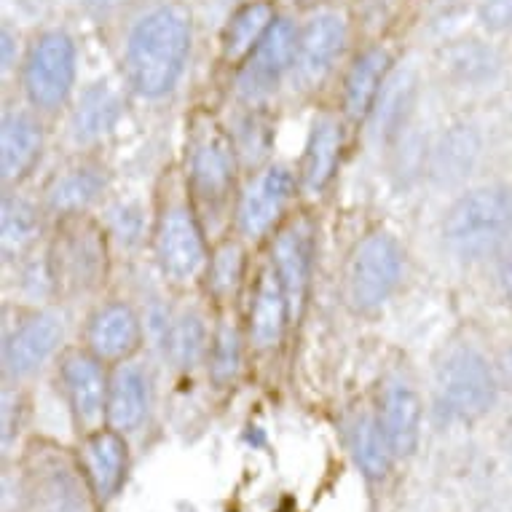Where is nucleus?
I'll return each mask as SVG.
<instances>
[{
  "label": "nucleus",
  "instance_id": "nucleus-1",
  "mask_svg": "<svg viewBox=\"0 0 512 512\" xmlns=\"http://www.w3.org/2000/svg\"><path fill=\"white\" fill-rule=\"evenodd\" d=\"M194 22L180 3H164L145 14L129 33L124 68L129 86L145 100H159L177 86L191 54Z\"/></svg>",
  "mask_w": 512,
  "mask_h": 512
},
{
  "label": "nucleus",
  "instance_id": "nucleus-2",
  "mask_svg": "<svg viewBox=\"0 0 512 512\" xmlns=\"http://www.w3.org/2000/svg\"><path fill=\"white\" fill-rule=\"evenodd\" d=\"M512 236V196L504 188L464 194L443 220V239L464 261L496 255Z\"/></svg>",
  "mask_w": 512,
  "mask_h": 512
},
{
  "label": "nucleus",
  "instance_id": "nucleus-3",
  "mask_svg": "<svg viewBox=\"0 0 512 512\" xmlns=\"http://www.w3.org/2000/svg\"><path fill=\"white\" fill-rule=\"evenodd\" d=\"M76 84V43L65 30H46L27 49L22 86L35 110L51 113L68 102Z\"/></svg>",
  "mask_w": 512,
  "mask_h": 512
},
{
  "label": "nucleus",
  "instance_id": "nucleus-4",
  "mask_svg": "<svg viewBox=\"0 0 512 512\" xmlns=\"http://www.w3.org/2000/svg\"><path fill=\"white\" fill-rule=\"evenodd\" d=\"M234 137L212 116H196L188 137V183L199 202L218 207L234 188L236 175Z\"/></svg>",
  "mask_w": 512,
  "mask_h": 512
},
{
  "label": "nucleus",
  "instance_id": "nucleus-5",
  "mask_svg": "<svg viewBox=\"0 0 512 512\" xmlns=\"http://www.w3.org/2000/svg\"><path fill=\"white\" fill-rule=\"evenodd\" d=\"M403 274V250L395 236L376 231L368 234L349 258L346 269V290L357 311H376L389 295L395 293Z\"/></svg>",
  "mask_w": 512,
  "mask_h": 512
},
{
  "label": "nucleus",
  "instance_id": "nucleus-6",
  "mask_svg": "<svg viewBox=\"0 0 512 512\" xmlns=\"http://www.w3.org/2000/svg\"><path fill=\"white\" fill-rule=\"evenodd\" d=\"M153 247L164 277L188 282L207 269V244L196 212L185 199H169L161 207L153 231Z\"/></svg>",
  "mask_w": 512,
  "mask_h": 512
},
{
  "label": "nucleus",
  "instance_id": "nucleus-7",
  "mask_svg": "<svg viewBox=\"0 0 512 512\" xmlns=\"http://www.w3.org/2000/svg\"><path fill=\"white\" fill-rule=\"evenodd\" d=\"M437 395L448 416L475 421L491 411L496 400V378L480 352L462 346L445 357L437 370Z\"/></svg>",
  "mask_w": 512,
  "mask_h": 512
},
{
  "label": "nucleus",
  "instance_id": "nucleus-8",
  "mask_svg": "<svg viewBox=\"0 0 512 512\" xmlns=\"http://www.w3.org/2000/svg\"><path fill=\"white\" fill-rule=\"evenodd\" d=\"M49 266L57 290L86 293L105 282V239L100 228L89 220H81V215L65 218Z\"/></svg>",
  "mask_w": 512,
  "mask_h": 512
},
{
  "label": "nucleus",
  "instance_id": "nucleus-9",
  "mask_svg": "<svg viewBox=\"0 0 512 512\" xmlns=\"http://www.w3.org/2000/svg\"><path fill=\"white\" fill-rule=\"evenodd\" d=\"M298 51V30L290 19H277L269 35L258 43V49L239 65L236 92L244 102L266 100L282 78L293 70Z\"/></svg>",
  "mask_w": 512,
  "mask_h": 512
},
{
  "label": "nucleus",
  "instance_id": "nucleus-10",
  "mask_svg": "<svg viewBox=\"0 0 512 512\" xmlns=\"http://www.w3.org/2000/svg\"><path fill=\"white\" fill-rule=\"evenodd\" d=\"M59 378L78 424L84 427L97 424L102 413L108 411L110 389V378L102 370V360H97L92 352L70 349L59 362Z\"/></svg>",
  "mask_w": 512,
  "mask_h": 512
},
{
  "label": "nucleus",
  "instance_id": "nucleus-11",
  "mask_svg": "<svg viewBox=\"0 0 512 512\" xmlns=\"http://www.w3.org/2000/svg\"><path fill=\"white\" fill-rule=\"evenodd\" d=\"M274 269L290 303V319L298 322L306 311L311 290V269H314V239L306 223H290L279 231L274 242Z\"/></svg>",
  "mask_w": 512,
  "mask_h": 512
},
{
  "label": "nucleus",
  "instance_id": "nucleus-12",
  "mask_svg": "<svg viewBox=\"0 0 512 512\" xmlns=\"http://www.w3.org/2000/svg\"><path fill=\"white\" fill-rule=\"evenodd\" d=\"M346 46V25L338 14H319L298 33L293 73L303 86H317L330 76V70Z\"/></svg>",
  "mask_w": 512,
  "mask_h": 512
},
{
  "label": "nucleus",
  "instance_id": "nucleus-13",
  "mask_svg": "<svg viewBox=\"0 0 512 512\" xmlns=\"http://www.w3.org/2000/svg\"><path fill=\"white\" fill-rule=\"evenodd\" d=\"M62 341V325L51 314H33L11 330L3 344V370L9 378H27L46 365Z\"/></svg>",
  "mask_w": 512,
  "mask_h": 512
},
{
  "label": "nucleus",
  "instance_id": "nucleus-14",
  "mask_svg": "<svg viewBox=\"0 0 512 512\" xmlns=\"http://www.w3.org/2000/svg\"><path fill=\"white\" fill-rule=\"evenodd\" d=\"M295 194V175L285 164H271L255 177L239 204V228L244 236L266 234L285 212Z\"/></svg>",
  "mask_w": 512,
  "mask_h": 512
},
{
  "label": "nucleus",
  "instance_id": "nucleus-15",
  "mask_svg": "<svg viewBox=\"0 0 512 512\" xmlns=\"http://www.w3.org/2000/svg\"><path fill=\"white\" fill-rule=\"evenodd\" d=\"M143 325L129 303H105L94 311L86 328V346L102 362H126L140 349Z\"/></svg>",
  "mask_w": 512,
  "mask_h": 512
},
{
  "label": "nucleus",
  "instance_id": "nucleus-16",
  "mask_svg": "<svg viewBox=\"0 0 512 512\" xmlns=\"http://www.w3.org/2000/svg\"><path fill=\"white\" fill-rule=\"evenodd\" d=\"M43 151V129L38 118L27 110H9L3 116V132H0V167H3V183H22L33 167L38 164Z\"/></svg>",
  "mask_w": 512,
  "mask_h": 512
},
{
  "label": "nucleus",
  "instance_id": "nucleus-17",
  "mask_svg": "<svg viewBox=\"0 0 512 512\" xmlns=\"http://www.w3.org/2000/svg\"><path fill=\"white\" fill-rule=\"evenodd\" d=\"M250 338L258 349H274L282 341L290 319V303L274 263L261 271L250 303Z\"/></svg>",
  "mask_w": 512,
  "mask_h": 512
},
{
  "label": "nucleus",
  "instance_id": "nucleus-18",
  "mask_svg": "<svg viewBox=\"0 0 512 512\" xmlns=\"http://www.w3.org/2000/svg\"><path fill=\"white\" fill-rule=\"evenodd\" d=\"M381 427L387 432L392 454L397 459H408L419 445L421 432V400L416 389L405 381H389L381 397Z\"/></svg>",
  "mask_w": 512,
  "mask_h": 512
},
{
  "label": "nucleus",
  "instance_id": "nucleus-19",
  "mask_svg": "<svg viewBox=\"0 0 512 512\" xmlns=\"http://www.w3.org/2000/svg\"><path fill=\"white\" fill-rule=\"evenodd\" d=\"M389 73H392V57L381 46L362 51L360 57L354 59L344 84V113L349 121L360 124L373 113Z\"/></svg>",
  "mask_w": 512,
  "mask_h": 512
},
{
  "label": "nucleus",
  "instance_id": "nucleus-20",
  "mask_svg": "<svg viewBox=\"0 0 512 512\" xmlns=\"http://www.w3.org/2000/svg\"><path fill=\"white\" fill-rule=\"evenodd\" d=\"M151 405V378L145 368L135 362H118V368L110 376L108 389V424L118 432L140 427Z\"/></svg>",
  "mask_w": 512,
  "mask_h": 512
},
{
  "label": "nucleus",
  "instance_id": "nucleus-21",
  "mask_svg": "<svg viewBox=\"0 0 512 512\" xmlns=\"http://www.w3.org/2000/svg\"><path fill=\"white\" fill-rule=\"evenodd\" d=\"M102 188H105V175L100 167L78 164L62 169L46 185V210L57 218L84 215V210L100 199Z\"/></svg>",
  "mask_w": 512,
  "mask_h": 512
},
{
  "label": "nucleus",
  "instance_id": "nucleus-22",
  "mask_svg": "<svg viewBox=\"0 0 512 512\" xmlns=\"http://www.w3.org/2000/svg\"><path fill=\"white\" fill-rule=\"evenodd\" d=\"M341 126L336 118L322 116L311 124L309 143L301 161V185L306 194H322L336 175L341 159Z\"/></svg>",
  "mask_w": 512,
  "mask_h": 512
},
{
  "label": "nucleus",
  "instance_id": "nucleus-23",
  "mask_svg": "<svg viewBox=\"0 0 512 512\" xmlns=\"http://www.w3.org/2000/svg\"><path fill=\"white\" fill-rule=\"evenodd\" d=\"M84 464L94 494L110 499L126 475V443L118 429H100L92 432L84 448Z\"/></svg>",
  "mask_w": 512,
  "mask_h": 512
},
{
  "label": "nucleus",
  "instance_id": "nucleus-24",
  "mask_svg": "<svg viewBox=\"0 0 512 512\" xmlns=\"http://www.w3.org/2000/svg\"><path fill=\"white\" fill-rule=\"evenodd\" d=\"M274 22H277V11L269 0H250L239 6L223 30V59L228 65H242L269 35Z\"/></svg>",
  "mask_w": 512,
  "mask_h": 512
},
{
  "label": "nucleus",
  "instance_id": "nucleus-25",
  "mask_svg": "<svg viewBox=\"0 0 512 512\" xmlns=\"http://www.w3.org/2000/svg\"><path fill=\"white\" fill-rule=\"evenodd\" d=\"M121 118V97L108 84H94L81 94L78 108L70 118V135L78 145L97 143L118 124Z\"/></svg>",
  "mask_w": 512,
  "mask_h": 512
},
{
  "label": "nucleus",
  "instance_id": "nucleus-26",
  "mask_svg": "<svg viewBox=\"0 0 512 512\" xmlns=\"http://www.w3.org/2000/svg\"><path fill=\"white\" fill-rule=\"evenodd\" d=\"M480 156V137L470 126H456L440 140L432 159V175L440 183H459L462 177L470 175L475 161Z\"/></svg>",
  "mask_w": 512,
  "mask_h": 512
},
{
  "label": "nucleus",
  "instance_id": "nucleus-27",
  "mask_svg": "<svg viewBox=\"0 0 512 512\" xmlns=\"http://www.w3.org/2000/svg\"><path fill=\"white\" fill-rule=\"evenodd\" d=\"M0 234H3L6 258H17V255H22L38 242V236H41V210L25 196L9 194L3 199Z\"/></svg>",
  "mask_w": 512,
  "mask_h": 512
},
{
  "label": "nucleus",
  "instance_id": "nucleus-28",
  "mask_svg": "<svg viewBox=\"0 0 512 512\" xmlns=\"http://www.w3.org/2000/svg\"><path fill=\"white\" fill-rule=\"evenodd\" d=\"M352 448L354 459L360 464V470L365 472V478H387L395 454H392L387 432L381 427V419H376V416H365V419L357 421V427H354L352 435Z\"/></svg>",
  "mask_w": 512,
  "mask_h": 512
},
{
  "label": "nucleus",
  "instance_id": "nucleus-29",
  "mask_svg": "<svg viewBox=\"0 0 512 512\" xmlns=\"http://www.w3.org/2000/svg\"><path fill=\"white\" fill-rule=\"evenodd\" d=\"M164 346H167L169 360L175 362L177 368L199 365L204 354L210 352L202 317L194 314V311H185V314L172 319L164 328Z\"/></svg>",
  "mask_w": 512,
  "mask_h": 512
},
{
  "label": "nucleus",
  "instance_id": "nucleus-30",
  "mask_svg": "<svg viewBox=\"0 0 512 512\" xmlns=\"http://www.w3.org/2000/svg\"><path fill=\"white\" fill-rule=\"evenodd\" d=\"M35 512H84V494L68 467L51 464L35 478Z\"/></svg>",
  "mask_w": 512,
  "mask_h": 512
},
{
  "label": "nucleus",
  "instance_id": "nucleus-31",
  "mask_svg": "<svg viewBox=\"0 0 512 512\" xmlns=\"http://www.w3.org/2000/svg\"><path fill=\"white\" fill-rule=\"evenodd\" d=\"M413 76L408 70H400V73H389L387 84L381 89V97H378V132L381 135H392L397 129H403L405 116L413 105ZM373 108V110H376Z\"/></svg>",
  "mask_w": 512,
  "mask_h": 512
},
{
  "label": "nucleus",
  "instance_id": "nucleus-32",
  "mask_svg": "<svg viewBox=\"0 0 512 512\" xmlns=\"http://www.w3.org/2000/svg\"><path fill=\"white\" fill-rule=\"evenodd\" d=\"M244 274V252L236 242H223L207 263V282L215 295H231Z\"/></svg>",
  "mask_w": 512,
  "mask_h": 512
},
{
  "label": "nucleus",
  "instance_id": "nucleus-33",
  "mask_svg": "<svg viewBox=\"0 0 512 512\" xmlns=\"http://www.w3.org/2000/svg\"><path fill=\"white\" fill-rule=\"evenodd\" d=\"M239 368H242V338H239V330L234 325H220V330L212 338V378L218 384H228V381H234Z\"/></svg>",
  "mask_w": 512,
  "mask_h": 512
},
{
  "label": "nucleus",
  "instance_id": "nucleus-34",
  "mask_svg": "<svg viewBox=\"0 0 512 512\" xmlns=\"http://www.w3.org/2000/svg\"><path fill=\"white\" fill-rule=\"evenodd\" d=\"M445 65H448V70L456 78H462V81H480V78H488L494 73L496 59L491 54V49H483L475 41H467L454 46V49H448Z\"/></svg>",
  "mask_w": 512,
  "mask_h": 512
},
{
  "label": "nucleus",
  "instance_id": "nucleus-35",
  "mask_svg": "<svg viewBox=\"0 0 512 512\" xmlns=\"http://www.w3.org/2000/svg\"><path fill=\"white\" fill-rule=\"evenodd\" d=\"M239 137H236V153L244 156L247 161H261L269 148V126L263 124L261 118H244L242 124L236 126Z\"/></svg>",
  "mask_w": 512,
  "mask_h": 512
},
{
  "label": "nucleus",
  "instance_id": "nucleus-36",
  "mask_svg": "<svg viewBox=\"0 0 512 512\" xmlns=\"http://www.w3.org/2000/svg\"><path fill=\"white\" fill-rule=\"evenodd\" d=\"M480 22L488 30H507V27H512V0H483Z\"/></svg>",
  "mask_w": 512,
  "mask_h": 512
},
{
  "label": "nucleus",
  "instance_id": "nucleus-37",
  "mask_svg": "<svg viewBox=\"0 0 512 512\" xmlns=\"http://www.w3.org/2000/svg\"><path fill=\"white\" fill-rule=\"evenodd\" d=\"M496 279L502 285L504 295L512 301V244H504L499 250V263H496Z\"/></svg>",
  "mask_w": 512,
  "mask_h": 512
},
{
  "label": "nucleus",
  "instance_id": "nucleus-38",
  "mask_svg": "<svg viewBox=\"0 0 512 512\" xmlns=\"http://www.w3.org/2000/svg\"><path fill=\"white\" fill-rule=\"evenodd\" d=\"M11 49H14V41H11L9 27H3V68L9 70L14 65V57H11Z\"/></svg>",
  "mask_w": 512,
  "mask_h": 512
},
{
  "label": "nucleus",
  "instance_id": "nucleus-39",
  "mask_svg": "<svg viewBox=\"0 0 512 512\" xmlns=\"http://www.w3.org/2000/svg\"><path fill=\"white\" fill-rule=\"evenodd\" d=\"M86 3H89V6L97 11H105L108 6H113V0H86Z\"/></svg>",
  "mask_w": 512,
  "mask_h": 512
},
{
  "label": "nucleus",
  "instance_id": "nucleus-40",
  "mask_svg": "<svg viewBox=\"0 0 512 512\" xmlns=\"http://www.w3.org/2000/svg\"><path fill=\"white\" fill-rule=\"evenodd\" d=\"M298 6H314V3H322V0H293Z\"/></svg>",
  "mask_w": 512,
  "mask_h": 512
}]
</instances>
